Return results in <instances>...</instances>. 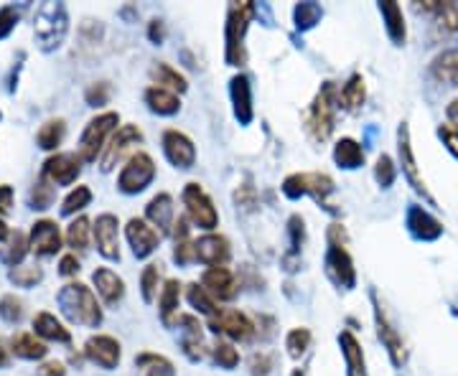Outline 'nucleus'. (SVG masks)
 <instances>
[{
    "label": "nucleus",
    "instance_id": "f257e3e1",
    "mask_svg": "<svg viewBox=\"0 0 458 376\" xmlns=\"http://www.w3.org/2000/svg\"><path fill=\"white\" fill-rule=\"evenodd\" d=\"M324 272L334 288L352 293L357 288V264L349 252V234L342 224H328L327 255H324Z\"/></svg>",
    "mask_w": 458,
    "mask_h": 376
},
{
    "label": "nucleus",
    "instance_id": "f03ea898",
    "mask_svg": "<svg viewBox=\"0 0 458 376\" xmlns=\"http://www.w3.org/2000/svg\"><path fill=\"white\" fill-rule=\"evenodd\" d=\"M56 305H59V313L74 326L98 328L105 318L98 293L92 288H87L84 282H66L56 293Z\"/></svg>",
    "mask_w": 458,
    "mask_h": 376
},
{
    "label": "nucleus",
    "instance_id": "7ed1b4c3",
    "mask_svg": "<svg viewBox=\"0 0 458 376\" xmlns=\"http://www.w3.org/2000/svg\"><path fill=\"white\" fill-rule=\"evenodd\" d=\"M339 84L324 82L321 89L311 99L306 110V132L313 143H327L336 130V115H339Z\"/></svg>",
    "mask_w": 458,
    "mask_h": 376
},
{
    "label": "nucleus",
    "instance_id": "20e7f679",
    "mask_svg": "<svg viewBox=\"0 0 458 376\" xmlns=\"http://www.w3.org/2000/svg\"><path fill=\"white\" fill-rule=\"evenodd\" d=\"M66 33H69V11L64 3L47 0L36 8L33 16V38L36 46L44 54H54L64 46Z\"/></svg>",
    "mask_w": 458,
    "mask_h": 376
},
{
    "label": "nucleus",
    "instance_id": "39448f33",
    "mask_svg": "<svg viewBox=\"0 0 458 376\" xmlns=\"http://www.w3.org/2000/svg\"><path fill=\"white\" fill-rule=\"evenodd\" d=\"M258 16V5L255 3H232L227 8L225 18V62L227 66L247 64V31L252 18Z\"/></svg>",
    "mask_w": 458,
    "mask_h": 376
},
{
    "label": "nucleus",
    "instance_id": "423d86ee",
    "mask_svg": "<svg viewBox=\"0 0 458 376\" xmlns=\"http://www.w3.org/2000/svg\"><path fill=\"white\" fill-rule=\"evenodd\" d=\"M280 191H283V196L288 198V201H301V198H313L318 206H324L328 212H334L331 209V204H328V198L336 194V183L334 179L328 176V173H321V171H303V173H291V176H285L283 179V186H280Z\"/></svg>",
    "mask_w": 458,
    "mask_h": 376
},
{
    "label": "nucleus",
    "instance_id": "0eeeda50",
    "mask_svg": "<svg viewBox=\"0 0 458 376\" xmlns=\"http://www.w3.org/2000/svg\"><path fill=\"white\" fill-rule=\"evenodd\" d=\"M117 125H120V115L113 110L99 113L98 117H92L84 125L82 135H80V146H77V155L84 163H95L98 158H102L110 138L117 132Z\"/></svg>",
    "mask_w": 458,
    "mask_h": 376
},
{
    "label": "nucleus",
    "instance_id": "6e6552de",
    "mask_svg": "<svg viewBox=\"0 0 458 376\" xmlns=\"http://www.w3.org/2000/svg\"><path fill=\"white\" fill-rule=\"evenodd\" d=\"M181 204L186 209V219L191 221V227H197L204 234L216 231L219 227V212L214 206L212 196L207 194V188L199 180H189L181 191Z\"/></svg>",
    "mask_w": 458,
    "mask_h": 376
},
{
    "label": "nucleus",
    "instance_id": "1a4fd4ad",
    "mask_svg": "<svg viewBox=\"0 0 458 376\" xmlns=\"http://www.w3.org/2000/svg\"><path fill=\"white\" fill-rule=\"evenodd\" d=\"M369 300H372V315H375V328H377V338L382 348L387 351V356L393 361L394 369H403L408 363V346H405V338L403 333L397 330V326L393 323V318L387 315L382 300L377 290H369Z\"/></svg>",
    "mask_w": 458,
    "mask_h": 376
},
{
    "label": "nucleus",
    "instance_id": "9d476101",
    "mask_svg": "<svg viewBox=\"0 0 458 376\" xmlns=\"http://www.w3.org/2000/svg\"><path fill=\"white\" fill-rule=\"evenodd\" d=\"M153 180H156V161H153L150 153L138 150V153H132L131 158L125 161V165L120 168L117 191L125 194V196H138V194L146 191Z\"/></svg>",
    "mask_w": 458,
    "mask_h": 376
},
{
    "label": "nucleus",
    "instance_id": "9b49d317",
    "mask_svg": "<svg viewBox=\"0 0 458 376\" xmlns=\"http://www.w3.org/2000/svg\"><path fill=\"white\" fill-rule=\"evenodd\" d=\"M397 165H400L405 180L412 186V191H415L418 196L426 198V204H430V206H438L433 194L428 191L426 179L420 176L418 158H415V150H412V138H410L408 122H400V128H397Z\"/></svg>",
    "mask_w": 458,
    "mask_h": 376
},
{
    "label": "nucleus",
    "instance_id": "f8f14e48",
    "mask_svg": "<svg viewBox=\"0 0 458 376\" xmlns=\"http://www.w3.org/2000/svg\"><path fill=\"white\" fill-rule=\"evenodd\" d=\"M209 330L216 333L219 338H227V341H250L258 333V326L247 313L222 308L216 315L209 318Z\"/></svg>",
    "mask_w": 458,
    "mask_h": 376
},
{
    "label": "nucleus",
    "instance_id": "ddd939ff",
    "mask_svg": "<svg viewBox=\"0 0 458 376\" xmlns=\"http://www.w3.org/2000/svg\"><path fill=\"white\" fill-rule=\"evenodd\" d=\"M140 143H143V130H140L138 125H120L117 132L110 138L107 147H105L102 158H99V168H102V173H110L114 165L120 163L125 155L131 158L132 153H138L135 146H140Z\"/></svg>",
    "mask_w": 458,
    "mask_h": 376
},
{
    "label": "nucleus",
    "instance_id": "4468645a",
    "mask_svg": "<svg viewBox=\"0 0 458 376\" xmlns=\"http://www.w3.org/2000/svg\"><path fill=\"white\" fill-rule=\"evenodd\" d=\"M161 147H164L165 161L176 171H191L197 165V146L186 132L168 128L161 138Z\"/></svg>",
    "mask_w": 458,
    "mask_h": 376
},
{
    "label": "nucleus",
    "instance_id": "2eb2a0df",
    "mask_svg": "<svg viewBox=\"0 0 458 376\" xmlns=\"http://www.w3.org/2000/svg\"><path fill=\"white\" fill-rule=\"evenodd\" d=\"M176 330H179V346L181 354L186 356L189 361H199L207 359V344H204V326L199 321L197 315L191 313H181L176 318Z\"/></svg>",
    "mask_w": 458,
    "mask_h": 376
},
{
    "label": "nucleus",
    "instance_id": "dca6fc26",
    "mask_svg": "<svg viewBox=\"0 0 458 376\" xmlns=\"http://www.w3.org/2000/svg\"><path fill=\"white\" fill-rule=\"evenodd\" d=\"M84 356H87V361H92L95 366H99V369L113 372L123 361V346L113 336L98 333V336H89L84 341Z\"/></svg>",
    "mask_w": 458,
    "mask_h": 376
},
{
    "label": "nucleus",
    "instance_id": "f3484780",
    "mask_svg": "<svg viewBox=\"0 0 458 376\" xmlns=\"http://www.w3.org/2000/svg\"><path fill=\"white\" fill-rule=\"evenodd\" d=\"M92 237L105 260L120 262V219L114 213H99L92 221Z\"/></svg>",
    "mask_w": 458,
    "mask_h": 376
},
{
    "label": "nucleus",
    "instance_id": "a211bd4d",
    "mask_svg": "<svg viewBox=\"0 0 458 376\" xmlns=\"http://www.w3.org/2000/svg\"><path fill=\"white\" fill-rule=\"evenodd\" d=\"M82 158L77 153H54L44 161L41 176L54 186H72L82 173Z\"/></svg>",
    "mask_w": 458,
    "mask_h": 376
},
{
    "label": "nucleus",
    "instance_id": "6ab92c4d",
    "mask_svg": "<svg viewBox=\"0 0 458 376\" xmlns=\"http://www.w3.org/2000/svg\"><path fill=\"white\" fill-rule=\"evenodd\" d=\"M125 239L131 245V252L135 260H148L158 246H161V234L148 224L146 219L132 216L125 224Z\"/></svg>",
    "mask_w": 458,
    "mask_h": 376
},
{
    "label": "nucleus",
    "instance_id": "aec40b11",
    "mask_svg": "<svg viewBox=\"0 0 458 376\" xmlns=\"http://www.w3.org/2000/svg\"><path fill=\"white\" fill-rule=\"evenodd\" d=\"M405 227H408L410 237L418 239V242H436L443 237V221L430 213L426 206L420 204H412L408 206V213H405Z\"/></svg>",
    "mask_w": 458,
    "mask_h": 376
},
{
    "label": "nucleus",
    "instance_id": "412c9836",
    "mask_svg": "<svg viewBox=\"0 0 458 376\" xmlns=\"http://www.w3.org/2000/svg\"><path fill=\"white\" fill-rule=\"evenodd\" d=\"M229 102H232V113L234 120L247 128L255 120V97H252V82L247 74H234L229 79Z\"/></svg>",
    "mask_w": 458,
    "mask_h": 376
},
{
    "label": "nucleus",
    "instance_id": "4be33fe9",
    "mask_svg": "<svg viewBox=\"0 0 458 376\" xmlns=\"http://www.w3.org/2000/svg\"><path fill=\"white\" fill-rule=\"evenodd\" d=\"M201 288L212 295L216 303H229L240 295V280L229 267H207L201 275Z\"/></svg>",
    "mask_w": 458,
    "mask_h": 376
},
{
    "label": "nucleus",
    "instance_id": "5701e85b",
    "mask_svg": "<svg viewBox=\"0 0 458 376\" xmlns=\"http://www.w3.org/2000/svg\"><path fill=\"white\" fill-rule=\"evenodd\" d=\"M29 246L36 257H54L62 249V230L54 219H38L29 234Z\"/></svg>",
    "mask_w": 458,
    "mask_h": 376
},
{
    "label": "nucleus",
    "instance_id": "b1692460",
    "mask_svg": "<svg viewBox=\"0 0 458 376\" xmlns=\"http://www.w3.org/2000/svg\"><path fill=\"white\" fill-rule=\"evenodd\" d=\"M197 262H201L204 267H227V262L232 260V245L225 234H201L197 239Z\"/></svg>",
    "mask_w": 458,
    "mask_h": 376
},
{
    "label": "nucleus",
    "instance_id": "393cba45",
    "mask_svg": "<svg viewBox=\"0 0 458 376\" xmlns=\"http://www.w3.org/2000/svg\"><path fill=\"white\" fill-rule=\"evenodd\" d=\"M176 204H174V196L171 194H156L146 204V221L158 231L161 237H168L174 231V224H176Z\"/></svg>",
    "mask_w": 458,
    "mask_h": 376
},
{
    "label": "nucleus",
    "instance_id": "a878e982",
    "mask_svg": "<svg viewBox=\"0 0 458 376\" xmlns=\"http://www.w3.org/2000/svg\"><path fill=\"white\" fill-rule=\"evenodd\" d=\"M377 11L382 16V23H385V33L390 38L393 46H405L408 44V23H405V13L403 8L394 3V0H382L377 3Z\"/></svg>",
    "mask_w": 458,
    "mask_h": 376
},
{
    "label": "nucleus",
    "instance_id": "bb28decb",
    "mask_svg": "<svg viewBox=\"0 0 458 376\" xmlns=\"http://www.w3.org/2000/svg\"><path fill=\"white\" fill-rule=\"evenodd\" d=\"M92 285L105 305H117L125 297V282L110 267H98L92 272Z\"/></svg>",
    "mask_w": 458,
    "mask_h": 376
},
{
    "label": "nucleus",
    "instance_id": "cd10ccee",
    "mask_svg": "<svg viewBox=\"0 0 458 376\" xmlns=\"http://www.w3.org/2000/svg\"><path fill=\"white\" fill-rule=\"evenodd\" d=\"M174 262L179 267H186L191 262H197V239H191V221L186 216H179L176 224H174Z\"/></svg>",
    "mask_w": 458,
    "mask_h": 376
},
{
    "label": "nucleus",
    "instance_id": "c85d7f7f",
    "mask_svg": "<svg viewBox=\"0 0 458 376\" xmlns=\"http://www.w3.org/2000/svg\"><path fill=\"white\" fill-rule=\"evenodd\" d=\"M181 297H183V285L179 280H164V288H161V295H158V315H161V323L165 328L176 326V318L181 315Z\"/></svg>",
    "mask_w": 458,
    "mask_h": 376
},
{
    "label": "nucleus",
    "instance_id": "c756f323",
    "mask_svg": "<svg viewBox=\"0 0 458 376\" xmlns=\"http://www.w3.org/2000/svg\"><path fill=\"white\" fill-rule=\"evenodd\" d=\"M339 348H342L344 363H346V376H369L361 341L352 330H342L339 333Z\"/></svg>",
    "mask_w": 458,
    "mask_h": 376
},
{
    "label": "nucleus",
    "instance_id": "7c9ffc66",
    "mask_svg": "<svg viewBox=\"0 0 458 376\" xmlns=\"http://www.w3.org/2000/svg\"><path fill=\"white\" fill-rule=\"evenodd\" d=\"M306 221H303V216L301 213H291V219H288V252H285V257H283V264H285V270L288 272H295L298 270V264H301V252H303V246H306Z\"/></svg>",
    "mask_w": 458,
    "mask_h": 376
},
{
    "label": "nucleus",
    "instance_id": "2f4dec72",
    "mask_svg": "<svg viewBox=\"0 0 458 376\" xmlns=\"http://www.w3.org/2000/svg\"><path fill=\"white\" fill-rule=\"evenodd\" d=\"M33 333L41 338V341H54V344H72V333L69 328L54 315V313H36L33 315Z\"/></svg>",
    "mask_w": 458,
    "mask_h": 376
},
{
    "label": "nucleus",
    "instance_id": "473e14b6",
    "mask_svg": "<svg viewBox=\"0 0 458 376\" xmlns=\"http://www.w3.org/2000/svg\"><path fill=\"white\" fill-rule=\"evenodd\" d=\"M331 158L334 163L339 165L342 171H360L367 155H364V147H361L360 140L354 138H339L334 143V150H331Z\"/></svg>",
    "mask_w": 458,
    "mask_h": 376
},
{
    "label": "nucleus",
    "instance_id": "72a5a7b5",
    "mask_svg": "<svg viewBox=\"0 0 458 376\" xmlns=\"http://www.w3.org/2000/svg\"><path fill=\"white\" fill-rule=\"evenodd\" d=\"M143 99H146V107L153 113V115L174 117L181 113L179 95H174V92H168V89H161V87H156V84H150V87H148Z\"/></svg>",
    "mask_w": 458,
    "mask_h": 376
},
{
    "label": "nucleus",
    "instance_id": "f704fd0d",
    "mask_svg": "<svg viewBox=\"0 0 458 376\" xmlns=\"http://www.w3.org/2000/svg\"><path fill=\"white\" fill-rule=\"evenodd\" d=\"M430 77L445 87H458V46L445 49L433 56L430 62Z\"/></svg>",
    "mask_w": 458,
    "mask_h": 376
},
{
    "label": "nucleus",
    "instance_id": "c9c22d12",
    "mask_svg": "<svg viewBox=\"0 0 458 376\" xmlns=\"http://www.w3.org/2000/svg\"><path fill=\"white\" fill-rule=\"evenodd\" d=\"M11 351L16 354L18 359L41 361V359H47L49 346H47V341H41L36 333L21 330V333H13V338H11Z\"/></svg>",
    "mask_w": 458,
    "mask_h": 376
},
{
    "label": "nucleus",
    "instance_id": "e433bc0d",
    "mask_svg": "<svg viewBox=\"0 0 458 376\" xmlns=\"http://www.w3.org/2000/svg\"><path fill=\"white\" fill-rule=\"evenodd\" d=\"M150 79L156 87H161V89H168V92H174V95H186L189 92V82H186V77L181 74L176 66L165 64V62H158V64L150 66Z\"/></svg>",
    "mask_w": 458,
    "mask_h": 376
},
{
    "label": "nucleus",
    "instance_id": "4c0bfd02",
    "mask_svg": "<svg viewBox=\"0 0 458 376\" xmlns=\"http://www.w3.org/2000/svg\"><path fill=\"white\" fill-rule=\"evenodd\" d=\"M418 11L436 18L445 31L458 33V0H426Z\"/></svg>",
    "mask_w": 458,
    "mask_h": 376
},
{
    "label": "nucleus",
    "instance_id": "58836bf2",
    "mask_svg": "<svg viewBox=\"0 0 458 376\" xmlns=\"http://www.w3.org/2000/svg\"><path fill=\"white\" fill-rule=\"evenodd\" d=\"M364 102H367V84H364V77H361L360 71H354L339 87V104L346 113H357V110L364 107Z\"/></svg>",
    "mask_w": 458,
    "mask_h": 376
},
{
    "label": "nucleus",
    "instance_id": "ea45409f",
    "mask_svg": "<svg viewBox=\"0 0 458 376\" xmlns=\"http://www.w3.org/2000/svg\"><path fill=\"white\" fill-rule=\"evenodd\" d=\"M135 369H138V376H176L174 361L164 356V354H156V351L138 354L135 356Z\"/></svg>",
    "mask_w": 458,
    "mask_h": 376
},
{
    "label": "nucleus",
    "instance_id": "a19ab883",
    "mask_svg": "<svg viewBox=\"0 0 458 376\" xmlns=\"http://www.w3.org/2000/svg\"><path fill=\"white\" fill-rule=\"evenodd\" d=\"M64 135H66V122L62 117H54V120H47L38 132H36V146L41 147V150H47V153H56V147L64 143Z\"/></svg>",
    "mask_w": 458,
    "mask_h": 376
},
{
    "label": "nucleus",
    "instance_id": "79ce46f5",
    "mask_svg": "<svg viewBox=\"0 0 458 376\" xmlns=\"http://www.w3.org/2000/svg\"><path fill=\"white\" fill-rule=\"evenodd\" d=\"M324 18V8L313 0H303V3H295L293 5V26L295 31L306 33L316 29Z\"/></svg>",
    "mask_w": 458,
    "mask_h": 376
},
{
    "label": "nucleus",
    "instance_id": "37998d69",
    "mask_svg": "<svg viewBox=\"0 0 458 376\" xmlns=\"http://www.w3.org/2000/svg\"><path fill=\"white\" fill-rule=\"evenodd\" d=\"M438 138L445 146V150L458 158V97L445 107V122L438 128Z\"/></svg>",
    "mask_w": 458,
    "mask_h": 376
},
{
    "label": "nucleus",
    "instance_id": "c03bdc74",
    "mask_svg": "<svg viewBox=\"0 0 458 376\" xmlns=\"http://www.w3.org/2000/svg\"><path fill=\"white\" fill-rule=\"evenodd\" d=\"M31 252V246H29V237L23 234V231H11V237H8V242H5V246L0 249V260L5 262L11 270L13 267H18L21 262H23V257Z\"/></svg>",
    "mask_w": 458,
    "mask_h": 376
},
{
    "label": "nucleus",
    "instance_id": "a18cd8bd",
    "mask_svg": "<svg viewBox=\"0 0 458 376\" xmlns=\"http://www.w3.org/2000/svg\"><path fill=\"white\" fill-rule=\"evenodd\" d=\"M186 303H189L199 315H207V318H212V315H216V313L222 311V308L216 305V300H214L212 295L201 288V282H191V285H186Z\"/></svg>",
    "mask_w": 458,
    "mask_h": 376
},
{
    "label": "nucleus",
    "instance_id": "49530a36",
    "mask_svg": "<svg viewBox=\"0 0 458 376\" xmlns=\"http://www.w3.org/2000/svg\"><path fill=\"white\" fill-rule=\"evenodd\" d=\"M313 344V333L311 328L306 326H298L291 328L288 333H285V351H288V356L291 359H303L306 354H309V348Z\"/></svg>",
    "mask_w": 458,
    "mask_h": 376
},
{
    "label": "nucleus",
    "instance_id": "de8ad7c7",
    "mask_svg": "<svg viewBox=\"0 0 458 376\" xmlns=\"http://www.w3.org/2000/svg\"><path fill=\"white\" fill-rule=\"evenodd\" d=\"M209 356L212 361L219 366V369H225V372H232V369H237L240 366V351L234 348L232 341L227 338H216L209 348Z\"/></svg>",
    "mask_w": 458,
    "mask_h": 376
},
{
    "label": "nucleus",
    "instance_id": "09e8293b",
    "mask_svg": "<svg viewBox=\"0 0 458 376\" xmlns=\"http://www.w3.org/2000/svg\"><path fill=\"white\" fill-rule=\"evenodd\" d=\"M56 198V186L47 180L44 176H38V180L31 186V194H29V206L33 212H47Z\"/></svg>",
    "mask_w": 458,
    "mask_h": 376
},
{
    "label": "nucleus",
    "instance_id": "8fccbe9b",
    "mask_svg": "<svg viewBox=\"0 0 458 376\" xmlns=\"http://www.w3.org/2000/svg\"><path fill=\"white\" fill-rule=\"evenodd\" d=\"M161 267L158 264H146L143 272H140V295H143V303H156L158 295H161Z\"/></svg>",
    "mask_w": 458,
    "mask_h": 376
},
{
    "label": "nucleus",
    "instance_id": "3c124183",
    "mask_svg": "<svg viewBox=\"0 0 458 376\" xmlns=\"http://www.w3.org/2000/svg\"><path fill=\"white\" fill-rule=\"evenodd\" d=\"M89 234H92V221L87 216H77L69 227H66V245L72 249H87L89 245Z\"/></svg>",
    "mask_w": 458,
    "mask_h": 376
},
{
    "label": "nucleus",
    "instance_id": "603ef678",
    "mask_svg": "<svg viewBox=\"0 0 458 376\" xmlns=\"http://www.w3.org/2000/svg\"><path fill=\"white\" fill-rule=\"evenodd\" d=\"M92 204V188L89 186H77V188H72L69 194L62 201V213L64 216H74L77 212H82Z\"/></svg>",
    "mask_w": 458,
    "mask_h": 376
},
{
    "label": "nucleus",
    "instance_id": "864d4df0",
    "mask_svg": "<svg viewBox=\"0 0 458 376\" xmlns=\"http://www.w3.org/2000/svg\"><path fill=\"white\" fill-rule=\"evenodd\" d=\"M375 180H377V186H379L382 191L393 188L394 180H397V163H394V161L390 158V155H387V153H382V155L377 158Z\"/></svg>",
    "mask_w": 458,
    "mask_h": 376
},
{
    "label": "nucleus",
    "instance_id": "5fc2aeb1",
    "mask_svg": "<svg viewBox=\"0 0 458 376\" xmlns=\"http://www.w3.org/2000/svg\"><path fill=\"white\" fill-rule=\"evenodd\" d=\"M8 280L16 285V288H36L41 280H44V270L36 264V267H23V264H18L13 270H8Z\"/></svg>",
    "mask_w": 458,
    "mask_h": 376
},
{
    "label": "nucleus",
    "instance_id": "6e6d98bb",
    "mask_svg": "<svg viewBox=\"0 0 458 376\" xmlns=\"http://www.w3.org/2000/svg\"><path fill=\"white\" fill-rule=\"evenodd\" d=\"M23 315H26V308H23V300L16 297V295H3L0 297V318L5 321V323H21L23 321Z\"/></svg>",
    "mask_w": 458,
    "mask_h": 376
},
{
    "label": "nucleus",
    "instance_id": "4d7b16f0",
    "mask_svg": "<svg viewBox=\"0 0 458 376\" xmlns=\"http://www.w3.org/2000/svg\"><path fill=\"white\" fill-rule=\"evenodd\" d=\"M113 97V87L110 82H95L87 87V92H84V102L89 104V107H105L107 102Z\"/></svg>",
    "mask_w": 458,
    "mask_h": 376
},
{
    "label": "nucleus",
    "instance_id": "13d9d810",
    "mask_svg": "<svg viewBox=\"0 0 458 376\" xmlns=\"http://www.w3.org/2000/svg\"><path fill=\"white\" fill-rule=\"evenodd\" d=\"M273 369H276L273 354H267V351H255V354L250 356V372H252V376H270L273 374Z\"/></svg>",
    "mask_w": 458,
    "mask_h": 376
},
{
    "label": "nucleus",
    "instance_id": "bf43d9fd",
    "mask_svg": "<svg viewBox=\"0 0 458 376\" xmlns=\"http://www.w3.org/2000/svg\"><path fill=\"white\" fill-rule=\"evenodd\" d=\"M18 21H21V13H18L16 5H3L0 8V41L16 31Z\"/></svg>",
    "mask_w": 458,
    "mask_h": 376
},
{
    "label": "nucleus",
    "instance_id": "052dcab7",
    "mask_svg": "<svg viewBox=\"0 0 458 376\" xmlns=\"http://www.w3.org/2000/svg\"><path fill=\"white\" fill-rule=\"evenodd\" d=\"M148 38H150V44H156V46H164L165 23L161 21V18H153V21L148 23Z\"/></svg>",
    "mask_w": 458,
    "mask_h": 376
},
{
    "label": "nucleus",
    "instance_id": "680f3d73",
    "mask_svg": "<svg viewBox=\"0 0 458 376\" xmlns=\"http://www.w3.org/2000/svg\"><path fill=\"white\" fill-rule=\"evenodd\" d=\"M80 260H77V255H64L62 260H59V275H64V278H74V275H80Z\"/></svg>",
    "mask_w": 458,
    "mask_h": 376
},
{
    "label": "nucleus",
    "instance_id": "e2e57ef3",
    "mask_svg": "<svg viewBox=\"0 0 458 376\" xmlns=\"http://www.w3.org/2000/svg\"><path fill=\"white\" fill-rule=\"evenodd\" d=\"M36 374L38 376H66V366L62 363V361L49 359V361H44V363L36 369Z\"/></svg>",
    "mask_w": 458,
    "mask_h": 376
},
{
    "label": "nucleus",
    "instance_id": "0e129e2a",
    "mask_svg": "<svg viewBox=\"0 0 458 376\" xmlns=\"http://www.w3.org/2000/svg\"><path fill=\"white\" fill-rule=\"evenodd\" d=\"M13 212V188L8 183H0V216Z\"/></svg>",
    "mask_w": 458,
    "mask_h": 376
},
{
    "label": "nucleus",
    "instance_id": "69168bd1",
    "mask_svg": "<svg viewBox=\"0 0 458 376\" xmlns=\"http://www.w3.org/2000/svg\"><path fill=\"white\" fill-rule=\"evenodd\" d=\"M8 237H11V230H8L5 219L0 216V242H8Z\"/></svg>",
    "mask_w": 458,
    "mask_h": 376
},
{
    "label": "nucleus",
    "instance_id": "338daca9",
    "mask_svg": "<svg viewBox=\"0 0 458 376\" xmlns=\"http://www.w3.org/2000/svg\"><path fill=\"white\" fill-rule=\"evenodd\" d=\"M5 363H8V348L0 341V366H5Z\"/></svg>",
    "mask_w": 458,
    "mask_h": 376
},
{
    "label": "nucleus",
    "instance_id": "774afa93",
    "mask_svg": "<svg viewBox=\"0 0 458 376\" xmlns=\"http://www.w3.org/2000/svg\"><path fill=\"white\" fill-rule=\"evenodd\" d=\"M291 376H306V372H303V369H293V372H291Z\"/></svg>",
    "mask_w": 458,
    "mask_h": 376
}]
</instances>
